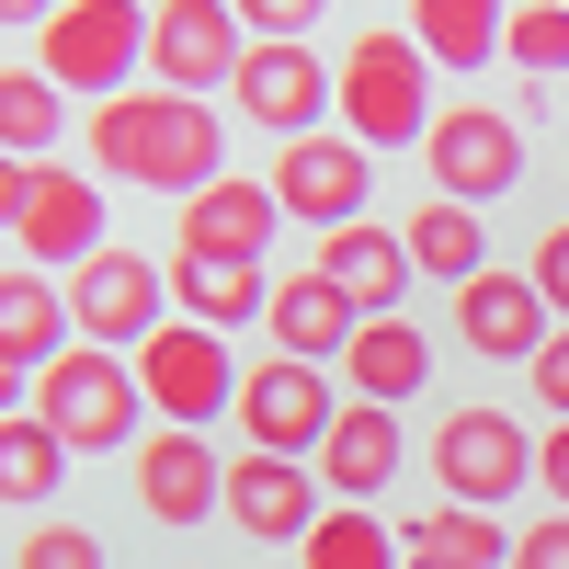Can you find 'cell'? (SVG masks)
<instances>
[{"label":"cell","instance_id":"obj_34","mask_svg":"<svg viewBox=\"0 0 569 569\" xmlns=\"http://www.w3.org/2000/svg\"><path fill=\"white\" fill-rule=\"evenodd\" d=\"M525 376H536V410H558V421H569V319H558V342H547Z\"/></svg>","mask_w":569,"mask_h":569},{"label":"cell","instance_id":"obj_39","mask_svg":"<svg viewBox=\"0 0 569 569\" xmlns=\"http://www.w3.org/2000/svg\"><path fill=\"white\" fill-rule=\"evenodd\" d=\"M0 23H58V0H0Z\"/></svg>","mask_w":569,"mask_h":569},{"label":"cell","instance_id":"obj_18","mask_svg":"<svg viewBox=\"0 0 569 569\" xmlns=\"http://www.w3.org/2000/svg\"><path fill=\"white\" fill-rule=\"evenodd\" d=\"M273 228H284L273 182L228 171V182H206V194L182 206V251H228V262H262V240H273Z\"/></svg>","mask_w":569,"mask_h":569},{"label":"cell","instance_id":"obj_15","mask_svg":"<svg viewBox=\"0 0 569 569\" xmlns=\"http://www.w3.org/2000/svg\"><path fill=\"white\" fill-rule=\"evenodd\" d=\"M137 512H149V525H206V512H228V456L206 433H182V421H160V433L137 445Z\"/></svg>","mask_w":569,"mask_h":569},{"label":"cell","instance_id":"obj_7","mask_svg":"<svg viewBox=\"0 0 569 569\" xmlns=\"http://www.w3.org/2000/svg\"><path fill=\"white\" fill-rule=\"evenodd\" d=\"M137 388H149V410H171L182 433H206L217 410H240V365H228V330H206V319L149 330V353H137Z\"/></svg>","mask_w":569,"mask_h":569},{"label":"cell","instance_id":"obj_36","mask_svg":"<svg viewBox=\"0 0 569 569\" xmlns=\"http://www.w3.org/2000/svg\"><path fill=\"white\" fill-rule=\"evenodd\" d=\"M536 490H547V501H558V512H569V421H558V433H547V445H536Z\"/></svg>","mask_w":569,"mask_h":569},{"label":"cell","instance_id":"obj_5","mask_svg":"<svg viewBox=\"0 0 569 569\" xmlns=\"http://www.w3.org/2000/svg\"><path fill=\"white\" fill-rule=\"evenodd\" d=\"M160 308H171V262H149V251H91L69 273V330L103 353H149V330H171Z\"/></svg>","mask_w":569,"mask_h":569},{"label":"cell","instance_id":"obj_3","mask_svg":"<svg viewBox=\"0 0 569 569\" xmlns=\"http://www.w3.org/2000/svg\"><path fill=\"white\" fill-rule=\"evenodd\" d=\"M137 410H149V388H137V353L69 342L58 365L34 376V421H46L69 456H114V445H137Z\"/></svg>","mask_w":569,"mask_h":569},{"label":"cell","instance_id":"obj_11","mask_svg":"<svg viewBox=\"0 0 569 569\" xmlns=\"http://www.w3.org/2000/svg\"><path fill=\"white\" fill-rule=\"evenodd\" d=\"M228 91H240V114H251L262 137H284V149H297V137L330 126V103H342V69H319V46H251Z\"/></svg>","mask_w":569,"mask_h":569},{"label":"cell","instance_id":"obj_4","mask_svg":"<svg viewBox=\"0 0 569 569\" xmlns=\"http://www.w3.org/2000/svg\"><path fill=\"white\" fill-rule=\"evenodd\" d=\"M149 0H58V23H46L34 69L80 91V103H114V91H137V69H149Z\"/></svg>","mask_w":569,"mask_h":569},{"label":"cell","instance_id":"obj_13","mask_svg":"<svg viewBox=\"0 0 569 569\" xmlns=\"http://www.w3.org/2000/svg\"><path fill=\"white\" fill-rule=\"evenodd\" d=\"M12 240H23L34 273H80L91 251H114V240H103V182H91V171H34Z\"/></svg>","mask_w":569,"mask_h":569},{"label":"cell","instance_id":"obj_27","mask_svg":"<svg viewBox=\"0 0 569 569\" xmlns=\"http://www.w3.org/2000/svg\"><path fill=\"white\" fill-rule=\"evenodd\" d=\"M58 103L69 91L46 69H0V149H12L23 171H46V149H58Z\"/></svg>","mask_w":569,"mask_h":569},{"label":"cell","instance_id":"obj_22","mask_svg":"<svg viewBox=\"0 0 569 569\" xmlns=\"http://www.w3.org/2000/svg\"><path fill=\"white\" fill-rule=\"evenodd\" d=\"M399 456H410V445H399V410H365V399H353L342 421H330V445H319V490H330V501H376V490L399 479Z\"/></svg>","mask_w":569,"mask_h":569},{"label":"cell","instance_id":"obj_30","mask_svg":"<svg viewBox=\"0 0 569 569\" xmlns=\"http://www.w3.org/2000/svg\"><path fill=\"white\" fill-rule=\"evenodd\" d=\"M501 58L536 69V80H558V69H569V0H525V12H512V34H501Z\"/></svg>","mask_w":569,"mask_h":569},{"label":"cell","instance_id":"obj_2","mask_svg":"<svg viewBox=\"0 0 569 569\" xmlns=\"http://www.w3.org/2000/svg\"><path fill=\"white\" fill-rule=\"evenodd\" d=\"M342 137L353 149H421L433 137V58L410 46V23H376L342 46Z\"/></svg>","mask_w":569,"mask_h":569},{"label":"cell","instance_id":"obj_23","mask_svg":"<svg viewBox=\"0 0 569 569\" xmlns=\"http://www.w3.org/2000/svg\"><path fill=\"white\" fill-rule=\"evenodd\" d=\"M512 34V0H410V46L433 69H490Z\"/></svg>","mask_w":569,"mask_h":569},{"label":"cell","instance_id":"obj_10","mask_svg":"<svg viewBox=\"0 0 569 569\" xmlns=\"http://www.w3.org/2000/svg\"><path fill=\"white\" fill-rule=\"evenodd\" d=\"M251 58V34L228 0H160L149 23V91H182V103H206V91H228Z\"/></svg>","mask_w":569,"mask_h":569},{"label":"cell","instance_id":"obj_33","mask_svg":"<svg viewBox=\"0 0 569 569\" xmlns=\"http://www.w3.org/2000/svg\"><path fill=\"white\" fill-rule=\"evenodd\" d=\"M512 569H569V512H547V525L512 536Z\"/></svg>","mask_w":569,"mask_h":569},{"label":"cell","instance_id":"obj_25","mask_svg":"<svg viewBox=\"0 0 569 569\" xmlns=\"http://www.w3.org/2000/svg\"><path fill=\"white\" fill-rule=\"evenodd\" d=\"M171 297L194 308L206 330H228V319H262L273 308V273L262 262H228V251H171Z\"/></svg>","mask_w":569,"mask_h":569},{"label":"cell","instance_id":"obj_19","mask_svg":"<svg viewBox=\"0 0 569 569\" xmlns=\"http://www.w3.org/2000/svg\"><path fill=\"white\" fill-rule=\"evenodd\" d=\"M342 388H353L365 410L421 399V388H433V342H421V319H365L353 353H342Z\"/></svg>","mask_w":569,"mask_h":569},{"label":"cell","instance_id":"obj_12","mask_svg":"<svg viewBox=\"0 0 569 569\" xmlns=\"http://www.w3.org/2000/svg\"><path fill=\"white\" fill-rule=\"evenodd\" d=\"M365 194H376V149H353V137H297V149L273 160V206L297 228H365Z\"/></svg>","mask_w":569,"mask_h":569},{"label":"cell","instance_id":"obj_29","mask_svg":"<svg viewBox=\"0 0 569 569\" xmlns=\"http://www.w3.org/2000/svg\"><path fill=\"white\" fill-rule=\"evenodd\" d=\"M58 479H69V445L34 410H12L0 421V501H58Z\"/></svg>","mask_w":569,"mask_h":569},{"label":"cell","instance_id":"obj_26","mask_svg":"<svg viewBox=\"0 0 569 569\" xmlns=\"http://www.w3.org/2000/svg\"><path fill=\"white\" fill-rule=\"evenodd\" d=\"M399 240H410V273H445V284H479L490 273V228H479V206H410V228H399Z\"/></svg>","mask_w":569,"mask_h":569},{"label":"cell","instance_id":"obj_8","mask_svg":"<svg viewBox=\"0 0 569 569\" xmlns=\"http://www.w3.org/2000/svg\"><path fill=\"white\" fill-rule=\"evenodd\" d=\"M330 365H251L240 376V456H297V467H319V445H330Z\"/></svg>","mask_w":569,"mask_h":569},{"label":"cell","instance_id":"obj_20","mask_svg":"<svg viewBox=\"0 0 569 569\" xmlns=\"http://www.w3.org/2000/svg\"><path fill=\"white\" fill-rule=\"evenodd\" d=\"M319 273L353 297V319H399V297H410V240H399V228H330V240H319Z\"/></svg>","mask_w":569,"mask_h":569},{"label":"cell","instance_id":"obj_21","mask_svg":"<svg viewBox=\"0 0 569 569\" xmlns=\"http://www.w3.org/2000/svg\"><path fill=\"white\" fill-rule=\"evenodd\" d=\"M80 342V330H69V284L58 273H0V365H23V376H46V365H58Z\"/></svg>","mask_w":569,"mask_h":569},{"label":"cell","instance_id":"obj_17","mask_svg":"<svg viewBox=\"0 0 569 569\" xmlns=\"http://www.w3.org/2000/svg\"><path fill=\"white\" fill-rule=\"evenodd\" d=\"M262 330H273V353H284V365H342L365 319H353V297H342V284H330V273L308 262V273H284V284H273Z\"/></svg>","mask_w":569,"mask_h":569},{"label":"cell","instance_id":"obj_24","mask_svg":"<svg viewBox=\"0 0 569 569\" xmlns=\"http://www.w3.org/2000/svg\"><path fill=\"white\" fill-rule=\"evenodd\" d=\"M399 569H512V536L467 501H433L421 525H399Z\"/></svg>","mask_w":569,"mask_h":569},{"label":"cell","instance_id":"obj_31","mask_svg":"<svg viewBox=\"0 0 569 569\" xmlns=\"http://www.w3.org/2000/svg\"><path fill=\"white\" fill-rule=\"evenodd\" d=\"M228 12H240V34H251V46H308L330 0H228Z\"/></svg>","mask_w":569,"mask_h":569},{"label":"cell","instance_id":"obj_14","mask_svg":"<svg viewBox=\"0 0 569 569\" xmlns=\"http://www.w3.org/2000/svg\"><path fill=\"white\" fill-rule=\"evenodd\" d=\"M456 330H467V353H490V365H536L558 342V308H547V284L536 273H479V284H456Z\"/></svg>","mask_w":569,"mask_h":569},{"label":"cell","instance_id":"obj_32","mask_svg":"<svg viewBox=\"0 0 569 569\" xmlns=\"http://www.w3.org/2000/svg\"><path fill=\"white\" fill-rule=\"evenodd\" d=\"M23 569H103V536H80V525H34V536H23Z\"/></svg>","mask_w":569,"mask_h":569},{"label":"cell","instance_id":"obj_28","mask_svg":"<svg viewBox=\"0 0 569 569\" xmlns=\"http://www.w3.org/2000/svg\"><path fill=\"white\" fill-rule=\"evenodd\" d=\"M297 569H399V536L376 525L365 501H330V512H319V536L297 547Z\"/></svg>","mask_w":569,"mask_h":569},{"label":"cell","instance_id":"obj_35","mask_svg":"<svg viewBox=\"0 0 569 569\" xmlns=\"http://www.w3.org/2000/svg\"><path fill=\"white\" fill-rule=\"evenodd\" d=\"M536 284H547V308L569 319V228H547V240H536Z\"/></svg>","mask_w":569,"mask_h":569},{"label":"cell","instance_id":"obj_38","mask_svg":"<svg viewBox=\"0 0 569 569\" xmlns=\"http://www.w3.org/2000/svg\"><path fill=\"white\" fill-rule=\"evenodd\" d=\"M12 410H34V376H23V365H0V421H12Z\"/></svg>","mask_w":569,"mask_h":569},{"label":"cell","instance_id":"obj_1","mask_svg":"<svg viewBox=\"0 0 569 569\" xmlns=\"http://www.w3.org/2000/svg\"><path fill=\"white\" fill-rule=\"evenodd\" d=\"M91 171L194 206L206 182H228V137H217L206 103H182V91H114V103H91Z\"/></svg>","mask_w":569,"mask_h":569},{"label":"cell","instance_id":"obj_6","mask_svg":"<svg viewBox=\"0 0 569 569\" xmlns=\"http://www.w3.org/2000/svg\"><path fill=\"white\" fill-rule=\"evenodd\" d=\"M421 171H433L445 206H490L525 182V126H512L501 103H445L433 137H421Z\"/></svg>","mask_w":569,"mask_h":569},{"label":"cell","instance_id":"obj_16","mask_svg":"<svg viewBox=\"0 0 569 569\" xmlns=\"http://www.w3.org/2000/svg\"><path fill=\"white\" fill-rule=\"evenodd\" d=\"M228 512H240L251 547H308V536H319V467H297V456H240V467H228Z\"/></svg>","mask_w":569,"mask_h":569},{"label":"cell","instance_id":"obj_37","mask_svg":"<svg viewBox=\"0 0 569 569\" xmlns=\"http://www.w3.org/2000/svg\"><path fill=\"white\" fill-rule=\"evenodd\" d=\"M23 182H34V171H23L12 149H0V228H23Z\"/></svg>","mask_w":569,"mask_h":569},{"label":"cell","instance_id":"obj_9","mask_svg":"<svg viewBox=\"0 0 569 569\" xmlns=\"http://www.w3.org/2000/svg\"><path fill=\"white\" fill-rule=\"evenodd\" d=\"M433 479H445V501L490 512V501H512L536 479V433L512 410H445L433 421Z\"/></svg>","mask_w":569,"mask_h":569}]
</instances>
